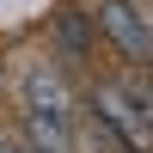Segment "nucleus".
Segmentation results:
<instances>
[{
    "label": "nucleus",
    "mask_w": 153,
    "mask_h": 153,
    "mask_svg": "<svg viewBox=\"0 0 153 153\" xmlns=\"http://www.w3.org/2000/svg\"><path fill=\"white\" fill-rule=\"evenodd\" d=\"M25 141H31V153H74V129H68V117L25 110Z\"/></svg>",
    "instance_id": "obj_5"
},
{
    "label": "nucleus",
    "mask_w": 153,
    "mask_h": 153,
    "mask_svg": "<svg viewBox=\"0 0 153 153\" xmlns=\"http://www.w3.org/2000/svg\"><path fill=\"white\" fill-rule=\"evenodd\" d=\"M92 19H98V43H110L129 61H153V25L141 19L135 0H98Z\"/></svg>",
    "instance_id": "obj_1"
},
{
    "label": "nucleus",
    "mask_w": 153,
    "mask_h": 153,
    "mask_svg": "<svg viewBox=\"0 0 153 153\" xmlns=\"http://www.w3.org/2000/svg\"><path fill=\"white\" fill-rule=\"evenodd\" d=\"M0 153H19V147H0Z\"/></svg>",
    "instance_id": "obj_6"
},
{
    "label": "nucleus",
    "mask_w": 153,
    "mask_h": 153,
    "mask_svg": "<svg viewBox=\"0 0 153 153\" xmlns=\"http://www.w3.org/2000/svg\"><path fill=\"white\" fill-rule=\"evenodd\" d=\"M55 43H61V55H92L98 49V19L92 12H80V6H61L55 12Z\"/></svg>",
    "instance_id": "obj_3"
},
{
    "label": "nucleus",
    "mask_w": 153,
    "mask_h": 153,
    "mask_svg": "<svg viewBox=\"0 0 153 153\" xmlns=\"http://www.w3.org/2000/svg\"><path fill=\"white\" fill-rule=\"evenodd\" d=\"M92 110H98V123H104L129 153H153V123L129 98V86H92Z\"/></svg>",
    "instance_id": "obj_2"
},
{
    "label": "nucleus",
    "mask_w": 153,
    "mask_h": 153,
    "mask_svg": "<svg viewBox=\"0 0 153 153\" xmlns=\"http://www.w3.org/2000/svg\"><path fill=\"white\" fill-rule=\"evenodd\" d=\"M25 110H37V117H68L74 98H68V86H61V74H31V80H25Z\"/></svg>",
    "instance_id": "obj_4"
}]
</instances>
